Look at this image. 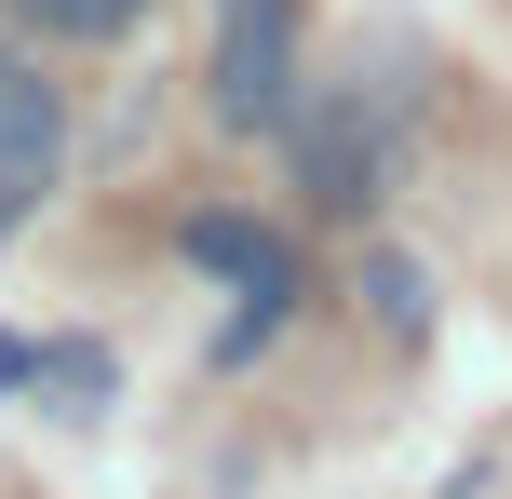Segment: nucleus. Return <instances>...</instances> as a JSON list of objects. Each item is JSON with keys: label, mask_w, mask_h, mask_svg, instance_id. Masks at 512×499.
Wrapping results in <instances>:
<instances>
[{"label": "nucleus", "mask_w": 512, "mask_h": 499, "mask_svg": "<svg viewBox=\"0 0 512 499\" xmlns=\"http://www.w3.org/2000/svg\"><path fill=\"white\" fill-rule=\"evenodd\" d=\"M176 243H189V270H216V284L243 297V311L216 324V365H256V351L297 324V243H283V230H256V216H189Z\"/></svg>", "instance_id": "f257e3e1"}, {"label": "nucleus", "mask_w": 512, "mask_h": 499, "mask_svg": "<svg viewBox=\"0 0 512 499\" xmlns=\"http://www.w3.org/2000/svg\"><path fill=\"white\" fill-rule=\"evenodd\" d=\"M216 122L230 135L297 122V0H230V27H216Z\"/></svg>", "instance_id": "f03ea898"}, {"label": "nucleus", "mask_w": 512, "mask_h": 499, "mask_svg": "<svg viewBox=\"0 0 512 499\" xmlns=\"http://www.w3.org/2000/svg\"><path fill=\"white\" fill-rule=\"evenodd\" d=\"M54 176H68V95H54L27 54H0V230H14Z\"/></svg>", "instance_id": "7ed1b4c3"}, {"label": "nucleus", "mask_w": 512, "mask_h": 499, "mask_svg": "<svg viewBox=\"0 0 512 499\" xmlns=\"http://www.w3.org/2000/svg\"><path fill=\"white\" fill-rule=\"evenodd\" d=\"M297 176H310V203L324 216H364L378 203V122H364V95H297Z\"/></svg>", "instance_id": "20e7f679"}, {"label": "nucleus", "mask_w": 512, "mask_h": 499, "mask_svg": "<svg viewBox=\"0 0 512 499\" xmlns=\"http://www.w3.org/2000/svg\"><path fill=\"white\" fill-rule=\"evenodd\" d=\"M364 297H378V338H391V351L432 338V270H418L405 243H378V257H364Z\"/></svg>", "instance_id": "39448f33"}, {"label": "nucleus", "mask_w": 512, "mask_h": 499, "mask_svg": "<svg viewBox=\"0 0 512 499\" xmlns=\"http://www.w3.org/2000/svg\"><path fill=\"white\" fill-rule=\"evenodd\" d=\"M27 378H41V392H68L81 419L108 405V351H95V338H41V351H27Z\"/></svg>", "instance_id": "423d86ee"}, {"label": "nucleus", "mask_w": 512, "mask_h": 499, "mask_svg": "<svg viewBox=\"0 0 512 499\" xmlns=\"http://www.w3.org/2000/svg\"><path fill=\"white\" fill-rule=\"evenodd\" d=\"M14 14H27V27H54V41H122L149 0H14Z\"/></svg>", "instance_id": "0eeeda50"}, {"label": "nucleus", "mask_w": 512, "mask_h": 499, "mask_svg": "<svg viewBox=\"0 0 512 499\" xmlns=\"http://www.w3.org/2000/svg\"><path fill=\"white\" fill-rule=\"evenodd\" d=\"M0 392H27V338H0Z\"/></svg>", "instance_id": "6e6552de"}]
</instances>
